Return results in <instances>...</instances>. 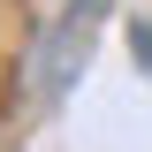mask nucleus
I'll return each instance as SVG.
<instances>
[{"mask_svg": "<svg viewBox=\"0 0 152 152\" xmlns=\"http://www.w3.org/2000/svg\"><path fill=\"white\" fill-rule=\"evenodd\" d=\"M129 53H137V69L152 76V8H145V15H129Z\"/></svg>", "mask_w": 152, "mask_h": 152, "instance_id": "f257e3e1", "label": "nucleus"}]
</instances>
